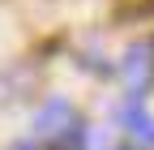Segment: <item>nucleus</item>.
<instances>
[{
	"label": "nucleus",
	"mask_w": 154,
	"mask_h": 150,
	"mask_svg": "<svg viewBox=\"0 0 154 150\" xmlns=\"http://www.w3.org/2000/svg\"><path fill=\"white\" fill-rule=\"evenodd\" d=\"M34 124H38L43 137H60V133H69V129L77 124V116H73V107H69L64 99H51V103L34 116Z\"/></svg>",
	"instance_id": "nucleus-1"
},
{
	"label": "nucleus",
	"mask_w": 154,
	"mask_h": 150,
	"mask_svg": "<svg viewBox=\"0 0 154 150\" xmlns=\"http://www.w3.org/2000/svg\"><path fill=\"white\" fill-rule=\"evenodd\" d=\"M120 124H124V133L128 137H137L141 146H154V116L133 99L128 107H120Z\"/></svg>",
	"instance_id": "nucleus-2"
},
{
	"label": "nucleus",
	"mask_w": 154,
	"mask_h": 150,
	"mask_svg": "<svg viewBox=\"0 0 154 150\" xmlns=\"http://www.w3.org/2000/svg\"><path fill=\"white\" fill-rule=\"evenodd\" d=\"M150 69H154L150 47H133V52L124 56V77H128V90H133V95H141V86H146V77H150Z\"/></svg>",
	"instance_id": "nucleus-3"
},
{
	"label": "nucleus",
	"mask_w": 154,
	"mask_h": 150,
	"mask_svg": "<svg viewBox=\"0 0 154 150\" xmlns=\"http://www.w3.org/2000/svg\"><path fill=\"white\" fill-rule=\"evenodd\" d=\"M150 56H154V47H150Z\"/></svg>",
	"instance_id": "nucleus-4"
}]
</instances>
